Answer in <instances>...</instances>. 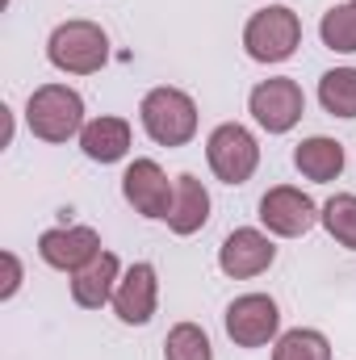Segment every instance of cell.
I'll use <instances>...</instances> for the list:
<instances>
[{
  "mask_svg": "<svg viewBox=\"0 0 356 360\" xmlns=\"http://www.w3.org/2000/svg\"><path fill=\"white\" fill-rule=\"evenodd\" d=\"M155 306H160V276L151 264H130V269L122 272V281H117V293H113V314L126 323V327H143V323H151V314H155Z\"/></svg>",
  "mask_w": 356,
  "mask_h": 360,
  "instance_id": "8fae6325",
  "label": "cell"
},
{
  "mask_svg": "<svg viewBox=\"0 0 356 360\" xmlns=\"http://www.w3.org/2000/svg\"><path fill=\"white\" fill-rule=\"evenodd\" d=\"M205 160H210V172L222 184H243L260 168V143H256V134L248 126L222 122L205 143Z\"/></svg>",
  "mask_w": 356,
  "mask_h": 360,
  "instance_id": "5b68a950",
  "label": "cell"
},
{
  "mask_svg": "<svg viewBox=\"0 0 356 360\" xmlns=\"http://www.w3.org/2000/svg\"><path fill=\"white\" fill-rule=\"evenodd\" d=\"M293 164H298V172L306 180H314V184H327V180H336L344 172V147L336 143V139H323V134H314V139H306V143H298V151H293Z\"/></svg>",
  "mask_w": 356,
  "mask_h": 360,
  "instance_id": "2e32d148",
  "label": "cell"
},
{
  "mask_svg": "<svg viewBox=\"0 0 356 360\" xmlns=\"http://www.w3.org/2000/svg\"><path fill=\"white\" fill-rule=\"evenodd\" d=\"M117 281H122L117 256H113V252H96L80 272H72V297H76V306H84V310H101L105 302H113Z\"/></svg>",
  "mask_w": 356,
  "mask_h": 360,
  "instance_id": "4fadbf2b",
  "label": "cell"
},
{
  "mask_svg": "<svg viewBox=\"0 0 356 360\" xmlns=\"http://www.w3.org/2000/svg\"><path fill=\"white\" fill-rule=\"evenodd\" d=\"M302 42V21L285 4H268L243 25V46L256 63H285Z\"/></svg>",
  "mask_w": 356,
  "mask_h": 360,
  "instance_id": "277c9868",
  "label": "cell"
},
{
  "mask_svg": "<svg viewBox=\"0 0 356 360\" xmlns=\"http://www.w3.org/2000/svg\"><path fill=\"white\" fill-rule=\"evenodd\" d=\"M46 59L68 76H92L109 59V38L96 21H63L46 42Z\"/></svg>",
  "mask_w": 356,
  "mask_h": 360,
  "instance_id": "3957f363",
  "label": "cell"
},
{
  "mask_svg": "<svg viewBox=\"0 0 356 360\" xmlns=\"http://www.w3.org/2000/svg\"><path fill=\"white\" fill-rule=\"evenodd\" d=\"M139 117H143V130L151 143L160 147H184L193 134H197V105L193 96L180 89H151L139 105Z\"/></svg>",
  "mask_w": 356,
  "mask_h": 360,
  "instance_id": "7a4b0ae2",
  "label": "cell"
},
{
  "mask_svg": "<svg viewBox=\"0 0 356 360\" xmlns=\"http://www.w3.org/2000/svg\"><path fill=\"white\" fill-rule=\"evenodd\" d=\"M260 222L272 235H281V239H298V235H306L319 222V205L302 188L276 184V188H268L260 197Z\"/></svg>",
  "mask_w": 356,
  "mask_h": 360,
  "instance_id": "9c48e42d",
  "label": "cell"
},
{
  "mask_svg": "<svg viewBox=\"0 0 356 360\" xmlns=\"http://www.w3.org/2000/svg\"><path fill=\"white\" fill-rule=\"evenodd\" d=\"M172 193H177V180H168V172H164L155 160H134V164L122 172V197H126V201L134 205V214H143V218H168Z\"/></svg>",
  "mask_w": 356,
  "mask_h": 360,
  "instance_id": "ba28073f",
  "label": "cell"
},
{
  "mask_svg": "<svg viewBox=\"0 0 356 360\" xmlns=\"http://www.w3.org/2000/svg\"><path fill=\"white\" fill-rule=\"evenodd\" d=\"M319 38L327 51H340V55H352L356 51V0L348 4H331L319 21Z\"/></svg>",
  "mask_w": 356,
  "mask_h": 360,
  "instance_id": "ac0fdd59",
  "label": "cell"
},
{
  "mask_svg": "<svg viewBox=\"0 0 356 360\" xmlns=\"http://www.w3.org/2000/svg\"><path fill=\"white\" fill-rule=\"evenodd\" d=\"M272 260H276V248H272V239H268L265 231H256V226L231 231L222 239V248H218V269L227 272V276H235V281H248V276L268 272Z\"/></svg>",
  "mask_w": 356,
  "mask_h": 360,
  "instance_id": "30bf717a",
  "label": "cell"
},
{
  "mask_svg": "<svg viewBox=\"0 0 356 360\" xmlns=\"http://www.w3.org/2000/svg\"><path fill=\"white\" fill-rule=\"evenodd\" d=\"M281 331V310L268 293H243L227 306V335L235 348H265Z\"/></svg>",
  "mask_w": 356,
  "mask_h": 360,
  "instance_id": "52a82bcc",
  "label": "cell"
},
{
  "mask_svg": "<svg viewBox=\"0 0 356 360\" xmlns=\"http://www.w3.org/2000/svg\"><path fill=\"white\" fill-rule=\"evenodd\" d=\"M319 222L327 226V235H331L340 248L356 252V193H336V197L319 210Z\"/></svg>",
  "mask_w": 356,
  "mask_h": 360,
  "instance_id": "d6986e66",
  "label": "cell"
},
{
  "mask_svg": "<svg viewBox=\"0 0 356 360\" xmlns=\"http://www.w3.org/2000/svg\"><path fill=\"white\" fill-rule=\"evenodd\" d=\"M25 126L42 143H68L84 130V96L68 84H42L25 101Z\"/></svg>",
  "mask_w": 356,
  "mask_h": 360,
  "instance_id": "6da1fadb",
  "label": "cell"
},
{
  "mask_svg": "<svg viewBox=\"0 0 356 360\" xmlns=\"http://www.w3.org/2000/svg\"><path fill=\"white\" fill-rule=\"evenodd\" d=\"M319 101L331 117H356V68H331L319 80Z\"/></svg>",
  "mask_w": 356,
  "mask_h": 360,
  "instance_id": "e0dca14e",
  "label": "cell"
},
{
  "mask_svg": "<svg viewBox=\"0 0 356 360\" xmlns=\"http://www.w3.org/2000/svg\"><path fill=\"white\" fill-rule=\"evenodd\" d=\"M272 360H331V344L314 327H293V331H285L276 340Z\"/></svg>",
  "mask_w": 356,
  "mask_h": 360,
  "instance_id": "ffe728a7",
  "label": "cell"
},
{
  "mask_svg": "<svg viewBox=\"0 0 356 360\" xmlns=\"http://www.w3.org/2000/svg\"><path fill=\"white\" fill-rule=\"evenodd\" d=\"M17 289H21V260H17L13 252H4V285H0V297L8 302Z\"/></svg>",
  "mask_w": 356,
  "mask_h": 360,
  "instance_id": "7402d4cb",
  "label": "cell"
},
{
  "mask_svg": "<svg viewBox=\"0 0 356 360\" xmlns=\"http://www.w3.org/2000/svg\"><path fill=\"white\" fill-rule=\"evenodd\" d=\"M164 360H214L210 335L197 323H177L164 340Z\"/></svg>",
  "mask_w": 356,
  "mask_h": 360,
  "instance_id": "44dd1931",
  "label": "cell"
},
{
  "mask_svg": "<svg viewBox=\"0 0 356 360\" xmlns=\"http://www.w3.org/2000/svg\"><path fill=\"white\" fill-rule=\"evenodd\" d=\"M168 231L172 235H193L210 222V193L197 176H177V193H172V210H168Z\"/></svg>",
  "mask_w": 356,
  "mask_h": 360,
  "instance_id": "9a60e30c",
  "label": "cell"
},
{
  "mask_svg": "<svg viewBox=\"0 0 356 360\" xmlns=\"http://www.w3.org/2000/svg\"><path fill=\"white\" fill-rule=\"evenodd\" d=\"M101 252V235L92 226H55L38 239V256L59 272H80Z\"/></svg>",
  "mask_w": 356,
  "mask_h": 360,
  "instance_id": "7c38bea8",
  "label": "cell"
},
{
  "mask_svg": "<svg viewBox=\"0 0 356 360\" xmlns=\"http://www.w3.org/2000/svg\"><path fill=\"white\" fill-rule=\"evenodd\" d=\"M80 151L92 164H117L130 151V122L126 117H92L80 130Z\"/></svg>",
  "mask_w": 356,
  "mask_h": 360,
  "instance_id": "5bb4252c",
  "label": "cell"
},
{
  "mask_svg": "<svg viewBox=\"0 0 356 360\" xmlns=\"http://www.w3.org/2000/svg\"><path fill=\"white\" fill-rule=\"evenodd\" d=\"M248 109H252V117L265 126L268 134H289V130L302 122V113H306V96L298 89V80L272 76V80H260V84L252 89Z\"/></svg>",
  "mask_w": 356,
  "mask_h": 360,
  "instance_id": "8992f818",
  "label": "cell"
}]
</instances>
